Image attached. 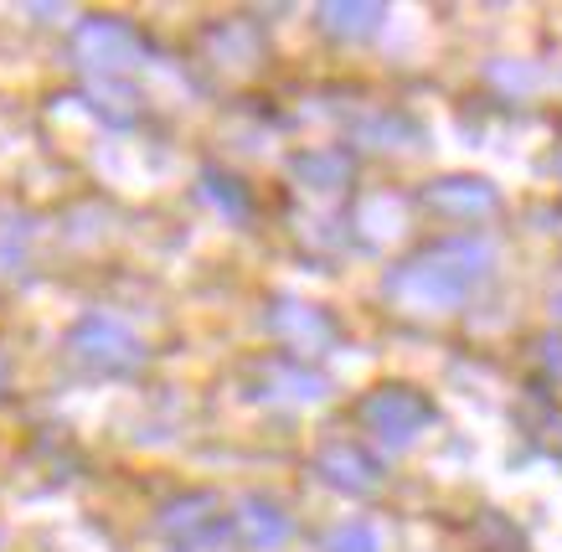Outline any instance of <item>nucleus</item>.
Returning <instances> with one entry per match:
<instances>
[{
    "mask_svg": "<svg viewBox=\"0 0 562 552\" xmlns=\"http://www.w3.org/2000/svg\"><path fill=\"white\" fill-rule=\"evenodd\" d=\"M495 248L480 238H449L403 259L387 274V294L408 311H454L464 294L491 279Z\"/></svg>",
    "mask_w": 562,
    "mask_h": 552,
    "instance_id": "nucleus-1",
    "label": "nucleus"
},
{
    "mask_svg": "<svg viewBox=\"0 0 562 552\" xmlns=\"http://www.w3.org/2000/svg\"><path fill=\"white\" fill-rule=\"evenodd\" d=\"M357 418H361V429L372 433V439H382L387 449H408L439 414H434V403H428L418 387H408V382H382V387H372V393L357 403Z\"/></svg>",
    "mask_w": 562,
    "mask_h": 552,
    "instance_id": "nucleus-2",
    "label": "nucleus"
},
{
    "mask_svg": "<svg viewBox=\"0 0 562 552\" xmlns=\"http://www.w3.org/2000/svg\"><path fill=\"white\" fill-rule=\"evenodd\" d=\"M160 532L171 537L181 552H206L233 532V517L222 511L217 496H181L160 511Z\"/></svg>",
    "mask_w": 562,
    "mask_h": 552,
    "instance_id": "nucleus-3",
    "label": "nucleus"
},
{
    "mask_svg": "<svg viewBox=\"0 0 562 552\" xmlns=\"http://www.w3.org/2000/svg\"><path fill=\"white\" fill-rule=\"evenodd\" d=\"M72 351L88 367H99V372H135L145 362V346L120 320H109V315H88L83 326L72 330Z\"/></svg>",
    "mask_w": 562,
    "mask_h": 552,
    "instance_id": "nucleus-4",
    "label": "nucleus"
},
{
    "mask_svg": "<svg viewBox=\"0 0 562 552\" xmlns=\"http://www.w3.org/2000/svg\"><path fill=\"white\" fill-rule=\"evenodd\" d=\"M315 470H321L325 485H336L346 496H372V491H382V465H376L367 449L346 444V439H330V444L315 449Z\"/></svg>",
    "mask_w": 562,
    "mask_h": 552,
    "instance_id": "nucleus-5",
    "label": "nucleus"
},
{
    "mask_svg": "<svg viewBox=\"0 0 562 552\" xmlns=\"http://www.w3.org/2000/svg\"><path fill=\"white\" fill-rule=\"evenodd\" d=\"M78 57L99 72H124L145 57V47H139V36L124 21H83L78 26Z\"/></svg>",
    "mask_w": 562,
    "mask_h": 552,
    "instance_id": "nucleus-6",
    "label": "nucleus"
},
{
    "mask_svg": "<svg viewBox=\"0 0 562 552\" xmlns=\"http://www.w3.org/2000/svg\"><path fill=\"white\" fill-rule=\"evenodd\" d=\"M424 202L439 217H449V223H480V217H491L501 207L495 187L491 181H475V176H443V181H434L424 191Z\"/></svg>",
    "mask_w": 562,
    "mask_h": 552,
    "instance_id": "nucleus-7",
    "label": "nucleus"
},
{
    "mask_svg": "<svg viewBox=\"0 0 562 552\" xmlns=\"http://www.w3.org/2000/svg\"><path fill=\"white\" fill-rule=\"evenodd\" d=\"M238 532H243V542H248L254 552H273V548H284V542H290L294 521H290V511H284L279 500L248 496L243 500V511H238Z\"/></svg>",
    "mask_w": 562,
    "mask_h": 552,
    "instance_id": "nucleus-8",
    "label": "nucleus"
},
{
    "mask_svg": "<svg viewBox=\"0 0 562 552\" xmlns=\"http://www.w3.org/2000/svg\"><path fill=\"white\" fill-rule=\"evenodd\" d=\"M269 326H273V336H284V341L300 346V351H321V346L336 341V326H330V320H325L315 305H300V300L273 305Z\"/></svg>",
    "mask_w": 562,
    "mask_h": 552,
    "instance_id": "nucleus-9",
    "label": "nucleus"
},
{
    "mask_svg": "<svg viewBox=\"0 0 562 552\" xmlns=\"http://www.w3.org/2000/svg\"><path fill=\"white\" fill-rule=\"evenodd\" d=\"M315 16H321V26L330 36H372L387 21V5H376V0H336V5H321Z\"/></svg>",
    "mask_w": 562,
    "mask_h": 552,
    "instance_id": "nucleus-10",
    "label": "nucleus"
},
{
    "mask_svg": "<svg viewBox=\"0 0 562 552\" xmlns=\"http://www.w3.org/2000/svg\"><path fill=\"white\" fill-rule=\"evenodd\" d=\"M294 176L310 191H341L351 181V156L346 150H305L294 160Z\"/></svg>",
    "mask_w": 562,
    "mask_h": 552,
    "instance_id": "nucleus-11",
    "label": "nucleus"
},
{
    "mask_svg": "<svg viewBox=\"0 0 562 552\" xmlns=\"http://www.w3.org/2000/svg\"><path fill=\"white\" fill-rule=\"evenodd\" d=\"M330 552H382V542H376L372 521H346V527H336L330 532V542H325Z\"/></svg>",
    "mask_w": 562,
    "mask_h": 552,
    "instance_id": "nucleus-12",
    "label": "nucleus"
},
{
    "mask_svg": "<svg viewBox=\"0 0 562 552\" xmlns=\"http://www.w3.org/2000/svg\"><path fill=\"white\" fill-rule=\"evenodd\" d=\"M202 191L217 202L227 217H248V196H243V187L238 181H227V176H217V171H206V181H202Z\"/></svg>",
    "mask_w": 562,
    "mask_h": 552,
    "instance_id": "nucleus-13",
    "label": "nucleus"
},
{
    "mask_svg": "<svg viewBox=\"0 0 562 552\" xmlns=\"http://www.w3.org/2000/svg\"><path fill=\"white\" fill-rule=\"evenodd\" d=\"M0 387H5V362H0Z\"/></svg>",
    "mask_w": 562,
    "mask_h": 552,
    "instance_id": "nucleus-14",
    "label": "nucleus"
},
{
    "mask_svg": "<svg viewBox=\"0 0 562 552\" xmlns=\"http://www.w3.org/2000/svg\"><path fill=\"white\" fill-rule=\"evenodd\" d=\"M558 315H562V294H558Z\"/></svg>",
    "mask_w": 562,
    "mask_h": 552,
    "instance_id": "nucleus-15",
    "label": "nucleus"
}]
</instances>
